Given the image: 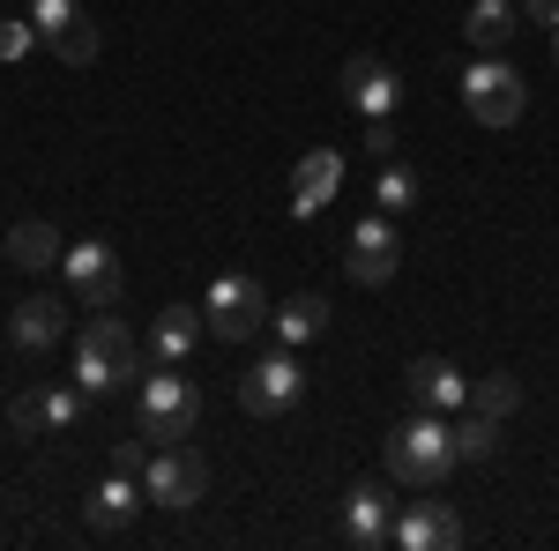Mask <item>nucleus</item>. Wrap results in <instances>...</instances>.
Returning <instances> with one entry per match:
<instances>
[{
    "mask_svg": "<svg viewBox=\"0 0 559 551\" xmlns=\"http://www.w3.org/2000/svg\"><path fill=\"white\" fill-rule=\"evenodd\" d=\"M344 105H358L366 120H395V97H403V83H395V68L388 60H373V52H358V60H344Z\"/></svg>",
    "mask_w": 559,
    "mask_h": 551,
    "instance_id": "obj_11",
    "label": "nucleus"
},
{
    "mask_svg": "<svg viewBox=\"0 0 559 551\" xmlns=\"http://www.w3.org/2000/svg\"><path fill=\"white\" fill-rule=\"evenodd\" d=\"M381 455H388V477H395V484H418V492H432L448 469L463 463V455H455V424L440 418V410L403 418V424L381 440Z\"/></svg>",
    "mask_w": 559,
    "mask_h": 551,
    "instance_id": "obj_1",
    "label": "nucleus"
},
{
    "mask_svg": "<svg viewBox=\"0 0 559 551\" xmlns=\"http://www.w3.org/2000/svg\"><path fill=\"white\" fill-rule=\"evenodd\" d=\"M52 52H60L68 68H90V60H97V23H90V15H75V23L52 38Z\"/></svg>",
    "mask_w": 559,
    "mask_h": 551,
    "instance_id": "obj_25",
    "label": "nucleus"
},
{
    "mask_svg": "<svg viewBox=\"0 0 559 551\" xmlns=\"http://www.w3.org/2000/svg\"><path fill=\"white\" fill-rule=\"evenodd\" d=\"M299 395H306L299 358H292V350H269L254 373L239 381V410H254V418H284V410H299Z\"/></svg>",
    "mask_w": 559,
    "mask_h": 551,
    "instance_id": "obj_6",
    "label": "nucleus"
},
{
    "mask_svg": "<svg viewBox=\"0 0 559 551\" xmlns=\"http://www.w3.org/2000/svg\"><path fill=\"white\" fill-rule=\"evenodd\" d=\"M522 15H530V23H559V0H515Z\"/></svg>",
    "mask_w": 559,
    "mask_h": 551,
    "instance_id": "obj_30",
    "label": "nucleus"
},
{
    "mask_svg": "<svg viewBox=\"0 0 559 551\" xmlns=\"http://www.w3.org/2000/svg\"><path fill=\"white\" fill-rule=\"evenodd\" d=\"M455 455H463V463H485V455H500V418H463L455 424Z\"/></svg>",
    "mask_w": 559,
    "mask_h": 551,
    "instance_id": "obj_24",
    "label": "nucleus"
},
{
    "mask_svg": "<svg viewBox=\"0 0 559 551\" xmlns=\"http://www.w3.org/2000/svg\"><path fill=\"white\" fill-rule=\"evenodd\" d=\"M373 202H381L388 216L411 209V202H418V171L403 165V157H381V165H373Z\"/></svg>",
    "mask_w": 559,
    "mask_h": 551,
    "instance_id": "obj_22",
    "label": "nucleus"
},
{
    "mask_svg": "<svg viewBox=\"0 0 559 551\" xmlns=\"http://www.w3.org/2000/svg\"><path fill=\"white\" fill-rule=\"evenodd\" d=\"M75 15H83V8H75V0H31V23H38V38H45V45L60 38V31H68V23H75Z\"/></svg>",
    "mask_w": 559,
    "mask_h": 551,
    "instance_id": "obj_26",
    "label": "nucleus"
},
{
    "mask_svg": "<svg viewBox=\"0 0 559 551\" xmlns=\"http://www.w3.org/2000/svg\"><path fill=\"white\" fill-rule=\"evenodd\" d=\"M134 507H142V484H134L128 469H112V477L90 492V529H128Z\"/></svg>",
    "mask_w": 559,
    "mask_h": 551,
    "instance_id": "obj_20",
    "label": "nucleus"
},
{
    "mask_svg": "<svg viewBox=\"0 0 559 551\" xmlns=\"http://www.w3.org/2000/svg\"><path fill=\"white\" fill-rule=\"evenodd\" d=\"M515 403H522L515 373H485V381H471V410H477V418H508Z\"/></svg>",
    "mask_w": 559,
    "mask_h": 551,
    "instance_id": "obj_23",
    "label": "nucleus"
},
{
    "mask_svg": "<svg viewBox=\"0 0 559 551\" xmlns=\"http://www.w3.org/2000/svg\"><path fill=\"white\" fill-rule=\"evenodd\" d=\"M522 105H530V83H522L500 52H485L471 75H463V112H471L477 128H515Z\"/></svg>",
    "mask_w": 559,
    "mask_h": 551,
    "instance_id": "obj_3",
    "label": "nucleus"
},
{
    "mask_svg": "<svg viewBox=\"0 0 559 551\" xmlns=\"http://www.w3.org/2000/svg\"><path fill=\"white\" fill-rule=\"evenodd\" d=\"M75 410H83V387H31V395H15L8 424H15L23 440H45V432H68Z\"/></svg>",
    "mask_w": 559,
    "mask_h": 551,
    "instance_id": "obj_12",
    "label": "nucleus"
},
{
    "mask_svg": "<svg viewBox=\"0 0 559 551\" xmlns=\"http://www.w3.org/2000/svg\"><path fill=\"white\" fill-rule=\"evenodd\" d=\"M60 276H68V291L90 298V306H112V298H120V254H112L105 239L68 247V254H60Z\"/></svg>",
    "mask_w": 559,
    "mask_h": 551,
    "instance_id": "obj_10",
    "label": "nucleus"
},
{
    "mask_svg": "<svg viewBox=\"0 0 559 551\" xmlns=\"http://www.w3.org/2000/svg\"><path fill=\"white\" fill-rule=\"evenodd\" d=\"M60 336H68V306H60L52 291L23 298V306L8 313V343H15V350H52Z\"/></svg>",
    "mask_w": 559,
    "mask_h": 551,
    "instance_id": "obj_16",
    "label": "nucleus"
},
{
    "mask_svg": "<svg viewBox=\"0 0 559 551\" xmlns=\"http://www.w3.org/2000/svg\"><path fill=\"white\" fill-rule=\"evenodd\" d=\"M112 469H128V477H142V447H134V440H120V447H112Z\"/></svg>",
    "mask_w": 559,
    "mask_h": 551,
    "instance_id": "obj_29",
    "label": "nucleus"
},
{
    "mask_svg": "<svg viewBox=\"0 0 559 551\" xmlns=\"http://www.w3.org/2000/svg\"><path fill=\"white\" fill-rule=\"evenodd\" d=\"M403 387H411V403H418V410H440V418L471 403V381H463V373H455L448 358H411Z\"/></svg>",
    "mask_w": 559,
    "mask_h": 551,
    "instance_id": "obj_15",
    "label": "nucleus"
},
{
    "mask_svg": "<svg viewBox=\"0 0 559 551\" xmlns=\"http://www.w3.org/2000/svg\"><path fill=\"white\" fill-rule=\"evenodd\" d=\"M515 15H522L515 0H477L463 31H471V45H477V52H500V45L515 38Z\"/></svg>",
    "mask_w": 559,
    "mask_h": 551,
    "instance_id": "obj_21",
    "label": "nucleus"
},
{
    "mask_svg": "<svg viewBox=\"0 0 559 551\" xmlns=\"http://www.w3.org/2000/svg\"><path fill=\"white\" fill-rule=\"evenodd\" d=\"M60 254H68V247H60V231H52V224H38V216H23V224L8 231V261H15L23 276H38V268H60Z\"/></svg>",
    "mask_w": 559,
    "mask_h": 551,
    "instance_id": "obj_19",
    "label": "nucleus"
},
{
    "mask_svg": "<svg viewBox=\"0 0 559 551\" xmlns=\"http://www.w3.org/2000/svg\"><path fill=\"white\" fill-rule=\"evenodd\" d=\"M142 492H150L157 507H173V514H179V507H194V500L210 492V463H202V455H194L187 440H173V447H165L157 463L142 469Z\"/></svg>",
    "mask_w": 559,
    "mask_h": 551,
    "instance_id": "obj_7",
    "label": "nucleus"
},
{
    "mask_svg": "<svg viewBox=\"0 0 559 551\" xmlns=\"http://www.w3.org/2000/svg\"><path fill=\"white\" fill-rule=\"evenodd\" d=\"M194 418H202V403H194V387L179 381L173 366H157V373L142 381V440H157V447H173V440H187V432H194Z\"/></svg>",
    "mask_w": 559,
    "mask_h": 551,
    "instance_id": "obj_5",
    "label": "nucleus"
},
{
    "mask_svg": "<svg viewBox=\"0 0 559 551\" xmlns=\"http://www.w3.org/2000/svg\"><path fill=\"white\" fill-rule=\"evenodd\" d=\"M38 45V23H0V60H23Z\"/></svg>",
    "mask_w": 559,
    "mask_h": 551,
    "instance_id": "obj_27",
    "label": "nucleus"
},
{
    "mask_svg": "<svg viewBox=\"0 0 559 551\" xmlns=\"http://www.w3.org/2000/svg\"><path fill=\"white\" fill-rule=\"evenodd\" d=\"M395 261H403V239H395L388 209H373L358 231H350V261H344L350 284H366V291H373V284H388V276H395Z\"/></svg>",
    "mask_w": 559,
    "mask_h": 551,
    "instance_id": "obj_8",
    "label": "nucleus"
},
{
    "mask_svg": "<svg viewBox=\"0 0 559 551\" xmlns=\"http://www.w3.org/2000/svg\"><path fill=\"white\" fill-rule=\"evenodd\" d=\"M552 60H559V23H552Z\"/></svg>",
    "mask_w": 559,
    "mask_h": 551,
    "instance_id": "obj_31",
    "label": "nucleus"
},
{
    "mask_svg": "<svg viewBox=\"0 0 559 551\" xmlns=\"http://www.w3.org/2000/svg\"><path fill=\"white\" fill-rule=\"evenodd\" d=\"M366 149H373V165L395 157V120H366Z\"/></svg>",
    "mask_w": 559,
    "mask_h": 551,
    "instance_id": "obj_28",
    "label": "nucleus"
},
{
    "mask_svg": "<svg viewBox=\"0 0 559 551\" xmlns=\"http://www.w3.org/2000/svg\"><path fill=\"white\" fill-rule=\"evenodd\" d=\"M269 328H276L284 350H292V343H313L321 328H329V298L321 291H292L284 306H269Z\"/></svg>",
    "mask_w": 559,
    "mask_h": 551,
    "instance_id": "obj_17",
    "label": "nucleus"
},
{
    "mask_svg": "<svg viewBox=\"0 0 559 551\" xmlns=\"http://www.w3.org/2000/svg\"><path fill=\"white\" fill-rule=\"evenodd\" d=\"M388 537H395V514H388V492L366 477V484H350L344 500V544L350 551H381Z\"/></svg>",
    "mask_w": 559,
    "mask_h": 551,
    "instance_id": "obj_14",
    "label": "nucleus"
},
{
    "mask_svg": "<svg viewBox=\"0 0 559 551\" xmlns=\"http://www.w3.org/2000/svg\"><path fill=\"white\" fill-rule=\"evenodd\" d=\"M336 187H344V157L321 142V149H306L299 165H292V216H321L336 202Z\"/></svg>",
    "mask_w": 559,
    "mask_h": 551,
    "instance_id": "obj_13",
    "label": "nucleus"
},
{
    "mask_svg": "<svg viewBox=\"0 0 559 551\" xmlns=\"http://www.w3.org/2000/svg\"><path fill=\"white\" fill-rule=\"evenodd\" d=\"M202 321H210L216 343H247L269 328V298H261L254 276H239V268H224L210 284V298H202Z\"/></svg>",
    "mask_w": 559,
    "mask_h": 551,
    "instance_id": "obj_4",
    "label": "nucleus"
},
{
    "mask_svg": "<svg viewBox=\"0 0 559 551\" xmlns=\"http://www.w3.org/2000/svg\"><path fill=\"white\" fill-rule=\"evenodd\" d=\"M202 328H210V321H202L194 306H165V313L150 321V350H157V366H179V358L202 343Z\"/></svg>",
    "mask_w": 559,
    "mask_h": 551,
    "instance_id": "obj_18",
    "label": "nucleus"
},
{
    "mask_svg": "<svg viewBox=\"0 0 559 551\" xmlns=\"http://www.w3.org/2000/svg\"><path fill=\"white\" fill-rule=\"evenodd\" d=\"M388 544L403 551H455L463 544V514L448 507V500H411V507L395 514V537Z\"/></svg>",
    "mask_w": 559,
    "mask_h": 551,
    "instance_id": "obj_9",
    "label": "nucleus"
},
{
    "mask_svg": "<svg viewBox=\"0 0 559 551\" xmlns=\"http://www.w3.org/2000/svg\"><path fill=\"white\" fill-rule=\"evenodd\" d=\"M134 373H142V350H134L128 321H83V336H75V381H83V395H112Z\"/></svg>",
    "mask_w": 559,
    "mask_h": 551,
    "instance_id": "obj_2",
    "label": "nucleus"
}]
</instances>
